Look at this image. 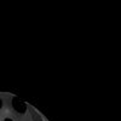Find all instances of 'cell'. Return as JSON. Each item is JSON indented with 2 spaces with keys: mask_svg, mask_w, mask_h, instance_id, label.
Returning <instances> with one entry per match:
<instances>
[{
  "mask_svg": "<svg viewBox=\"0 0 121 121\" xmlns=\"http://www.w3.org/2000/svg\"><path fill=\"white\" fill-rule=\"evenodd\" d=\"M12 107H13V109L16 110V112H18V113H24L26 109H27L26 104L22 102V100H19L18 98H13L12 99Z\"/></svg>",
  "mask_w": 121,
  "mask_h": 121,
  "instance_id": "cell-1",
  "label": "cell"
},
{
  "mask_svg": "<svg viewBox=\"0 0 121 121\" xmlns=\"http://www.w3.org/2000/svg\"><path fill=\"white\" fill-rule=\"evenodd\" d=\"M3 121H13V119H12V117L6 116V117H4V120H3Z\"/></svg>",
  "mask_w": 121,
  "mask_h": 121,
  "instance_id": "cell-2",
  "label": "cell"
},
{
  "mask_svg": "<svg viewBox=\"0 0 121 121\" xmlns=\"http://www.w3.org/2000/svg\"><path fill=\"white\" fill-rule=\"evenodd\" d=\"M3 108V100H1V98H0V109Z\"/></svg>",
  "mask_w": 121,
  "mask_h": 121,
  "instance_id": "cell-3",
  "label": "cell"
}]
</instances>
